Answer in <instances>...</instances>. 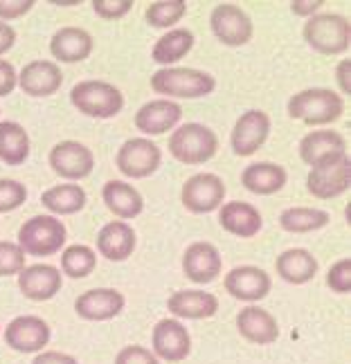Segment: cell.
I'll list each match as a JSON object with an SVG mask.
<instances>
[{"instance_id":"cell-1","label":"cell","mask_w":351,"mask_h":364,"mask_svg":"<svg viewBox=\"0 0 351 364\" xmlns=\"http://www.w3.org/2000/svg\"><path fill=\"white\" fill-rule=\"evenodd\" d=\"M151 88L158 95L178 97V100H201L212 95L216 81L209 73L194 68H162L151 77Z\"/></svg>"},{"instance_id":"cell-2","label":"cell","mask_w":351,"mask_h":364,"mask_svg":"<svg viewBox=\"0 0 351 364\" xmlns=\"http://www.w3.org/2000/svg\"><path fill=\"white\" fill-rule=\"evenodd\" d=\"M345 113V102L340 95L329 88H308L288 100V115L311 126H322L340 119Z\"/></svg>"},{"instance_id":"cell-3","label":"cell","mask_w":351,"mask_h":364,"mask_svg":"<svg viewBox=\"0 0 351 364\" xmlns=\"http://www.w3.org/2000/svg\"><path fill=\"white\" fill-rule=\"evenodd\" d=\"M70 102L79 113L95 119H110L122 113L124 97L122 92L106 81H79L70 92Z\"/></svg>"},{"instance_id":"cell-4","label":"cell","mask_w":351,"mask_h":364,"mask_svg":"<svg viewBox=\"0 0 351 364\" xmlns=\"http://www.w3.org/2000/svg\"><path fill=\"white\" fill-rule=\"evenodd\" d=\"M219 151V137L203 124H185L169 137V153L182 164H205Z\"/></svg>"},{"instance_id":"cell-5","label":"cell","mask_w":351,"mask_h":364,"mask_svg":"<svg viewBox=\"0 0 351 364\" xmlns=\"http://www.w3.org/2000/svg\"><path fill=\"white\" fill-rule=\"evenodd\" d=\"M66 243V225L54 216H34L19 230V247L30 257H52Z\"/></svg>"},{"instance_id":"cell-6","label":"cell","mask_w":351,"mask_h":364,"mask_svg":"<svg viewBox=\"0 0 351 364\" xmlns=\"http://www.w3.org/2000/svg\"><path fill=\"white\" fill-rule=\"evenodd\" d=\"M304 41L320 54H342L351 43V23L340 14H320L304 25Z\"/></svg>"},{"instance_id":"cell-7","label":"cell","mask_w":351,"mask_h":364,"mask_svg":"<svg viewBox=\"0 0 351 364\" xmlns=\"http://www.w3.org/2000/svg\"><path fill=\"white\" fill-rule=\"evenodd\" d=\"M351 187V160L347 153L322 160L311 166L306 178V189L320 200H329Z\"/></svg>"},{"instance_id":"cell-8","label":"cell","mask_w":351,"mask_h":364,"mask_svg":"<svg viewBox=\"0 0 351 364\" xmlns=\"http://www.w3.org/2000/svg\"><path fill=\"white\" fill-rule=\"evenodd\" d=\"M117 169L126 178H149L151 173L158 171V166L162 162L160 149L145 137H133L126 139L117 151Z\"/></svg>"},{"instance_id":"cell-9","label":"cell","mask_w":351,"mask_h":364,"mask_svg":"<svg viewBox=\"0 0 351 364\" xmlns=\"http://www.w3.org/2000/svg\"><path fill=\"white\" fill-rule=\"evenodd\" d=\"M226 198V185L214 173L192 176L180 191V200L192 214H209L219 209Z\"/></svg>"},{"instance_id":"cell-10","label":"cell","mask_w":351,"mask_h":364,"mask_svg":"<svg viewBox=\"0 0 351 364\" xmlns=\"http://www.w3.org/2000/svg\"><path fill=\"white\" fill-rule=\"evenodd\" d=\"M209 25H212V32L221 43L230 48L246 46L255 32L250 16L236 5H216L212 9V16H209Z\"/></svg>"},{"instance_id":"cell-11","label":"cell","mask_w":351,"mask_h":364,"mask_svg":"<svg viewBox=\"0 0 351 364\" xmlns=\"http://www.w3.org/2000/svg\"><path fill=\"white\" fill-rule=\"evenodd\" d=\"M50 166L54 173L66 180H81L93 173L95 156L88 146L75 142V139H66L50 151Z\"/></svg>"},{"instance_id":"cell-12","label":"cell","mask_w":351,"mask_h":364,"mask_svg":"<svg viewBox=\"0 0 351 364\" xmlns=\"http://www.w3.org/2000/svg\"><path fill=\"white\" fill-rule=\"evenodd\" d=\"M3 338L7 346L16 353H36L50 342V326L41 317L23 315L11 319Z\"/></svg>"},{"instance_id":"cell-13","label":"cell","mask_w":351,"mask_h":364,"mask_svg":"<svg viewBox=\"0 0 351 364\" xmlns=\"http://www.w3.org/2000/svg\"><path fill=\"white\" fill-rule=\"evenodd\" d=\"M271 133V119L261 110H248L236 119L232 131V151L236 156L248 158L257 153Z\"/></svg>"},{"instance_id":"cell-14","label":"cell","mask_w":351,"mask_h":364,"mask_svg":"<svg viewBox=\"0 0 351 364\" xmlns=\"http://www.w3.org/2000/svg\"><path fill=\"white\" fill-rule=\"evenodd\" d=\"M153 351L164 362H182L192 351V338L187 328L176 319H162L151 335Z\"/></svg>"},{"instance_id":"cell-15","label":"cell","mask_w":351,"mask_h":364,"mask_svg":"<svg viewBox=\"0 0 351 364\" xmlns=\"http://www.w3.org/2000/svg\"><path fill=\"white\" fill-rule=\"evenodd\" d=\"M223 261L219 250L212 243H192L185 255H182V272L192 279L194 284H212L214 279L221 274Z\"/></svg>"},{"instance_id":"cell-16","label":"cell","mask_w":351,"mask_h":364,"mask_svg":"<svg viewBox=\"0 0 351 364\" xmlns=\"http://www.w3.org/2000/svg\"><path fill=\"white\" fill-rule=\"evenodd\" d=\"M75 311L81 319L88 321H106L113 319L124 311V295L113 288H95L86 290L77 297Z\"/></svg>"},{"instance_id":"cell-17","label":"cell","mask_w":351,"mask_h":364,"mask_svg":"<svg viewBox=\"0 0 351 364\" xmlns=\"http://www.w3.org/2000/svg\"><path fill=\"white\" fill-rule=\"evenodd\" d=\"M226 290L234 299L241 301H259L271 292V277L255 265H241L226 274Z\"/></svg>"},{"instance_id":"cell-18","label":"cell","mask_w":351,"mask_h":364,"mask_svg":"<svg viewBox=\"0 0 351 364\" xmlns=\"http://www.w3.org/2000/svg\"><path fill=\"white\" fill-rule=\"evenodd\" d=\"M19 288L32 301H48L61 290V272L46 263L30 265L19 272Z\"/></svg>"},{"instance_id":"cell-19","label":"cell","mask_w":351,"mask_h":364,"mask_svg":"<svg viewBox=\"0 0 351 364\" xmlns=\"http://www.w3.org/2000/svg\"><path fill=\"white\" fill-rule=\"evenodd\" d=\"M63 83V75L57 63L52 61H32L19 75V86L30 97H50Z\"/></svg>"},{"instance_id":"cell-20","label":"cell","mask_w":351,"mask_h":364,"mask_svg":"<svg viewBox=\"0 0 351 364\" xmlns=\"http://www.w3.org/2000/svg\"><path fill=\"white\" fill-rule=\"evenodd\" d=\"M182 117V108L172 100H153L135 113L137 131L147 135H162L172 131Z\"/></svg>"},{"instance_id":"cell-21","label":"cell","mask_w":351,"mask_h":364,"mask_svg":"<svg viewBox=\"0 0 351 364\" xmlns=\"http://www.w3.org/2000/svg\"><path fill=\"white\" fill-rule=\"evenodd\" d=\"M236 331L241 333V338L252 344H273L279 338L277 319L257 306H248L236 315Z\"/></svg>"},{"instance_id":"cell-22","label":"cell","mask_w":351,"mask_h":364,"mask_svg":"<svg viewBox=\"0 0 351 364\" xmlns=\"http://www.w3.org/2000/svg\"><path fill=\"white\" fill-rule=\"evenodd\" d=\"M97 250L108 261H126L135 250V232L129 223L113 220L97 234Z\"/></svg>"},{"instance_id":"cell-23","label":"cell","mask_w":351,"mask_h":364,"mask_svg":"<svg viewBox=\"0 0 351 364\" xmlns=\"http://www.w3.org/2000/svg\"><path fill=\"white\" fill-rule=\"evenodd\" d=\"M219 223L228 234H234L239 239H252V236L259 234L263 225L259 209L248 203H239V200L226 203L221 207Z\"/></svg>"},{"instance_id":"cell-24","label":"cell","mask_w":351,"mask_h":364,"mask_svg":"<svg viewBox=\"0 0 351 364\" xmlns=\"http://www.w3.org/2000/svg\"><path fill=\"white\" fill-rule=\"evenodd\" d=\"M50 52L63 63H79L90 57L93 36L81 27H61L50 41Z\"/></svg>"},{"instance_id":"cell-25","label":"cell","mask_w":351,"mask_h":364,"mask_svg":"<svg viewBox=\"0 0 351 364\" xmlns=\"http://www.w3.org/2000/svg\"><path fill=\"white\" fill-rule=\"evenodd\" d=\"M169 313L185 319H207L219 311V299L203 290H178L167 301Z\"/></svg>"},{"instance_id":"cell-26","label":"cell","mask_w":351,"mask_h":364,"mask_svg":"<svg viewBox=\"0 0 351 364\" xmlns=\"http://www.w3.org/2000/svg\"><path fill=\"white\" fill-rule=\"evenodd\" d=\"M102 198L110 212L124 220L140 216L145 209V200H142V196H140V191L122 180H108L102 189Z\"/></svg>"},{"instance_id":"cell-27","label":"cell","mask_w":351,"mask_h":364,"mask_svg":"<svg viewBox=\"0 0 351 364\" xmlns=\"http://www.w3.org/2000/svg\"><path fill=\"white\" fill-rule=\"evenodd\" d=\"M275 270L284 282L302 286L306 282H311V279L318 274V261L308 250L295 247V250L282 252V255L277 257Z\"/></svg>"},{"instance_id":"cell-28","label":"cell","mask_w":351,"mask_h":364,"mask_svg":"<svg viewBox=\"0 0 351 364\" xmlns=\"http://www.w3.org/2000/svg\"><path fill=\"white\" fill-rule=\"evenodd\" d=\"M347 144H345V137L335 131H313L302 137L300 142V158L313 166L322 160H329L333 156H340L345 153Z\"/></svg>"},{"instance_id":"cell-29","label":"cell","mask_w":351,"mask_h":364,"mask_svg":"<svg viewBox=\"0 0 351 364\" xmlns=\"http://www.w3.org/2000/svg\"><path fill=\"white\" fill-rule=\"evenodd\" d=\"M241 185L252 193L271 196L286 185V171H284V166L273 164V162L250 164L241 173Z\"/></svg>"},{"instance_id":"cell-30","label":"cell","mask_w":351,"mask_h":364,"mask_svg":"<svg viewBox=\"0 0 351 364\" xmlns=\"http://www.w3.org/2000/svg\"><path fill=\"white\" fill-rule=\"evenodd\" d=\"M30 158V135L16 122L0 124V160L7 166H21Z\"/></svg>"},{"instance_id":"cell-31","label":"cell","mask_w":351,"mask_h":364,"mask_svg":"<svg viewBox=\"0 0 351 364\" xmlns=\"http://www.w3.org/2000/svg\"><path fill=\"white\" fill-rule=\"evenodd\" d=\"M86 191H83L79 185H57L50 187L41 193V203H43L46 209H50L52 214H77L86 207Z\"/></svg>"},{"instance_id":"cell-32","label":"cell","mask_w":351,"mask_h":364,"mask_svg":"<svg viewBox=\"0 0 351 364\" xmlns=\"http://www.w3.org/2000/svg\"><path fill=\"white\" fill-rule=\"evenodd\" d=\"M192 48H194V34L185 30V27H178V30H169L164 36L158 38V43L153 46L151 59L160 65H169L180 61Z\"/></svg>"},{"instance_id":"cell-33","label":"cell","mask_w":351,"mask_h":364,"mask_svg":"<svg viewBox=\"0 0 351 364\" xmlns=\"http://www.w3.org/2000/svg\"><path fill=\"white\" fill-rule=\"evenodd\" d=\"M331 216L315 207H288L279 216V225L290 234H308L329 225Z\"/></svg>"},{"instance_id":"cell-34","label":"cell","mask_w":351,"mask_h":364,"mask_svg":"<svg viewBox=\"0 0 351 364\" xmlns=\"http://www.w3.org/2000/svg\"><path fill=\"white\" fill-rule=\"evenodd\" d=\"M97 265L95 252L88 245H70L61 252V270L70 279H86Z\"/></svg>"},{"instance_id":"cell-35","label":"cell","mask_w":351,"mask_h":364,"mask_svg":"<svg viewBox=\"0 0 351 364\" xmlns=\"http://www.w3.org/2000/svg\"><path fill=\"white\" fill-rule=\"evenodd\" d=\"M187 11L185 0H160V3H151L145 11L147 23L158 30H169L174 27Z\"/></svg>"},{"instance_id":"cell-36","label":"cell","mask_w":351,"mask_h":364,"mask_svg":"<svg viewBox=\"0 0 351 364\" xmlns=\"http://www.w3.org/2000/svg\"><path fill=\"white\" fill-rule=\"evenodd\" d=\"M25 268V252L19 243L0 241V277L19 274Z\"/></svg>"},{"instance_id":"cell-37","label":"cell","mask_w":351,"mask_h":364,"mask_svg":"<svg viewBox=\"0 0 351 364\" xmlns=\"http://www.w3.org/2000/svg\"><path fill=\"white\" fill-rule=\"evenodd\" d=\"M27 200V189L19 180H0V214L19 209Z\"/></svg>"},{"instance_id":"cell-38","label":"cell","mask_w":351,"mask_h":364,"mask_svg":"<svg viewBox=\"0 0 351 364\" xmlns=\"http://www.w3.org/2000/svg\"><path fill=\"white\" fill-rule=\"evenodd\" d=\"M327 286L333 292H338V295L351 292V259H342L335 265H331V270L327 274Z\"/></svg>"},{"instance_id":"cell-39","label":"cell","mask_w":351,"mask_h":364,"mask_svg":"<svg viewBox=\"0 0 351 364\" xmlns=\"http://www.w3.org/2000/svg\"><path fill=\"white\" fill-rule=\"evenodd\" d=\"M133 0H93V9L97 16H102L106 21L122 18L131 11Z\"/></svg>"},{"instance_id":"cell-40","label":"cell","mask_w":351,"mask_h":364,"mask_svg":"<svg viewBox=\"0 0 351 364\" xmlns=\"http://www.w3.org/2000/svg\"><path fill=\"white\" fill-rule=\"evenodd\" d=\"M115 364H160L145 346H124L115 358Z\"/></svg>"},{"instance_id":"cell-41","label":"cell","mask_w":351,"mask_h":364,"mask_svg":"<svg viewBox=\"0 0 351 364\" xmlns=\"http://www.w3.org/2000/svg\"><path fill=\"white\" fill-rule=\"evenodd\" d=\"M32 7H34V0H0V18H3V23L19 18Z\"/></svg>"},{"instance_id":"cell-42","label":"cell","mask_w":351,"mask_h":364,"mask_svg":"<svg viewBox=\"0 0 351 364\" xmlns=\"http://www.w3.org/2000/svg\"><path fill=\"white\" fill-rule=\"evenodd\" d=\"M19 83V75L14 65L5 59H0V97H7L11 95V90L16 88Z\"/></svg>"},{"instance_id":"cell-43","label":"cell","mask_w":351,"mask_h":364,"mask_svg":"<svg viewBox=\"0 0 351 364\" xmlns=\"http://www.w3.org/2000/svg\"><path fill=\"white\" fill-rule=\"evenodd\" d=\"M32 364H79L73 355L68 353H59V351H46L34 358Z\"/></svg>"},{"instance_id":"cell-44","label":"cell","mask_w":351,"mask_h":364,"mask_svg":"<svg viewBox=\"0 0 351 364\" xmlns=\"http://www.w3.org/2000/svg\"><path fill=\"white\" fill-rule=\"evenodd\" d=\"M16 43V32H14V27L9 23H3L0 21V57H3L5 52H9Z\"/></svg>"},{"instance_id":"cell-45","label":"cell","mask_w":351,"mask_h":364,"mask_svg":"<svg viewBox=\"0 0 351 364\" xmlns=\"http://www.w3.org/2000/svg\"><path fill=\"white\" fill-rule=\"evenodd\" d=\"M322 5V0H293L290 9L298 14V16H313V11H318Z\"/></svg>"},{"instance_id":"cell-46","label":"cell","mask_w":351,"mask_h":364,"mask_svg":"<svg viewBox=\"0 0 351 364\" xmlns=\"http://www.w3.org/2000/svg\"><path fill=\"white\" fill-rule=\"evenodd\" d=\"M335 79L340 83V90L345 95H351V61H340L338 70H335Z\"/></svg>"}]
</instances>
